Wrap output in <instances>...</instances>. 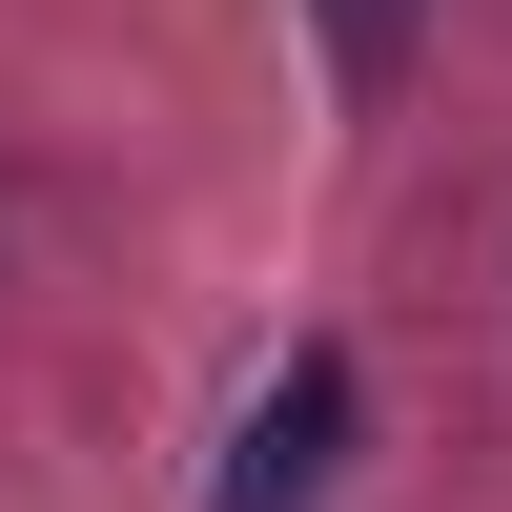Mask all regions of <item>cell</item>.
<instances>
[{
	"instance_id": "cell-2",
	"label": "cell",
	"mask_w": 512,
	"mask_h": 512,
	"mask_svg": "<svg viewBox=\"0 0 512 512\" xmlns=\"http://www.w3.org/2000/svg\"><path fill=\"white\" fill-rule=\"evenodd\" d=\"M410 21H431V0H328V62H349V82H390V62H410Z\"/></svg>"
},
{
	"instance_id": "cell-1",
	"label": "cell",
	"mask_w": 512,
	"mask_h": 512,
	"mask_svg": "<svg viewBox=\"0 0 512 512\" xmlns=\"http://www.w3.org/2000/svg\"><path fill=\"white\" fill-rule=\"evenodd\" d=\"M328 451H349V349H287L267 410H246V451H226V512H308Z\"/></svg>"
}]
</instances>
